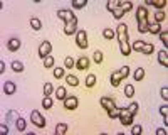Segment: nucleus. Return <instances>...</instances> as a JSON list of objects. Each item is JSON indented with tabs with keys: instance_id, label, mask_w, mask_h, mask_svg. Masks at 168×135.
Instances as JSON below:
<instances>
[{
	"instance_id": "obj_6",
	"label": "nucleus",
	"mask_w": 168,
	"mask_h": 135,
	"mask_svg": "<svg viewBox=\"0 0 168 135\" xmlns=\"http://www.w3.org/2000/svg\"><path fill=\"white\" fill-rule=\"evenodd\" d=\"M76 42L77 46H79L81 49H86L88 48V34H86V30H77L76 32Z\"/></svg>"
},
{
	"instance_id": "obj_43",
	"label": "nucleus",
	"mask_w": 168,
	"mask_h": 135,
	"mask_svg": "<svg viewBox=\"0 0 168 135\" xmlns=\"http://www.w3.org/2000/svg\"><path fill=\"white\" fill-rule=\"evenodd\" d=\"M118 115H119V108H113L108 112V117L109 118H118Z\"/></svg>"
},
{
	"instance_id": "obj_9",
	"label": "nucleus",
	"mask_w": 168,
	"mask_h": 135,
	"mask_svg": "<svg viewBox=\"0 0 168 135\" xmlns=\"http://www.w3.org/2000/svg\"><path fill=\"white\" fill-rule=\"evenodd\" d=\"M99 101H101V106L104 110H106V112H109V110H113V108H116V103H114V100L113 98H108V96H102L101 100H99Z\"/></svg>"
},
{
	"instance_id": "obj_26",
	"label": "nucleus",
	"mask_w": 168,
	"mask_h": 135,
	"mask_svg": "<svg viewBox=\"0 0 168 135\" xmlns=\"http://www.w3.org/2000/svg\"><path fill=\"white\" fill-rule=\"evenodd\" d=\"M102 36H104V39H113V37L116 36V32H114L113 29H109V27H106V29L102 30Z\"/></svg>"
},
{
	"instance_id": "obj_33",
	"label": "nucleus",
	"mask_w": 168,
	"mask_h": 135,
	"mask_svg": "<svg viewBox=\"0 0 168 135\" xmlns=\"http://www.w3.org/2000/svg\"><path fill=\"white\" fill-rule=\"evenodd\" d=\"M143 44H145L143 41H135V42H133L131 46H129V48L135 49V51H141V49H143Z\"/></svg>"
},
{
	"instance_id": "obj_21",
	"label": "nucleus",
	"mask_w": 168,
	"mask_h": 135,
	"mask_svg": "<svg viewBox=\"0 0 168 135\" xmlns=\"http://www.w3.org/2000/svg\"><path fill=\"white\" fill-rule=\"evenodd\" d=\"M66 83L69 84V86H77V84H79V80H77L76 76H72V74H69V76H66Z\"/></svg>"
},
{
	"instance_id": "obj_30",
	"label": "nucleus",
	"mask_w": 168,
	"mask_h": 135,
	"mask_svg": "<svg viewBox=\"0 0 168 135\" xmlns=\"http://www.w3.org/2000/svg\"><path fill=\"white\" fill-rule=\"evenodd\" d=\"M94 84H96V76H94V74H89V76L86 78V86H88V88H92Z\"/></svg>"
},
{
	"instance_id": "obj_46",
	"label": "nucleus",
	"mask_w": 168,
	"mask_h": 135,
	"mask_svg": "<svg viewBox=\"0 0 168 135\" xmlns=\"http://www.w3.org/2000/svg\"><path fill=\"white\" fill-rule=\"evenodd\" d=\"M160 95H161V98H163L165 101L168 100V88H166V86H163V88L160 90Z\"/></svg>"
},
{
	"instance_id": "obj_49",
	"label": "nucleus",
	"mask_w": 168,
	"mask_h": 135,
	"mask_svg": "<svg viewBox=\"0 0 168 135\" xmlns=\"http://www.w3.org/2000/svg\"><path fill=\"white\" fill-rule=\"evenodd\" d=\"M166 133V128H158L156 130V135H165Z\"/></svg>"
},
{
	"instance_id": "obj_45",
	"label": "nucleus",
	"mask_w": 168,
	"mask_h": 135,
	"mask_svg": "<svg viewBox=\"0 0 168 135\" xmlns=\"http://www.w3.org/2000/svg\"><path fill=\"white\" fill-rule=\"evenodd\" d=\"M141 132H143L141 125H133V128H131V133H133V135H139Z\"/></svg>"
},
{
	"instance_id": "obj_35",
	"label": "nucleus",
	"mask_w": 168,
	"mask_h": 135,
	"mask_svg": "<svg viewBox=\"0 0 168 135\" xmlns=\"http://www.w3.org/2000/svg\"><path fill=\"white\" fill-rule=\"evenodd\" d=\"M64 66H66V68H69V69H71V68H74V66H76V62H74V59L71 58V56H67V58L64 59Z\"/></svg>"
},
{
	"instance_id": "obj_3",
	"label": "nucleus",
	"mask_w": 168,
	"mask_h": 135,
	"mask_svg": "<svg viewBox=\"0 0 168 135\" xmlns=\"http://www.w3.org/2000/svg\"><path fill=\"white\" fill-rule=\"evenodd\" d=\"M128 74H129V66H123L121 69L111 73V84H113V86H118L123 80L128 78Z\"/></svg>"
},
{
	"instance_id": "obj_36",
	"label": "nucleus",
	"mask_w": 168,
	"mask_h": 135,
	"mask_svg": "<svg viewBox=\"0 0 168 135\" xmlns=\"http://www.w3.org/2000/svg\"><path fill=\"white\" fill-rule=\"evenodd\" d=\"M86 4H88L86 0H74V2H72V7H74V9H82V7H86Z\"/></svg>"
},
{
	"instance_id": "obj_8",
	"label": "nucleus",
	"mask_w": 168,
	"mask_h": 135,
	"mask_svg": "<svg viewBox=\"0 0 168 135\" xmlns=\"http://www.w3.org/2000/svg\"><path fill=\"white\" fill-rule=\"evenodd\" d=\"M64 32L67 34V36H71V34L77 32V19L72 17L69 22H66V27H64Z\"/></svg>"
},
{
	"instance_id": "obj_15",
	"label": "nucleus",
	"mask_w": 168,
	"mask_h": 135,
	"mask_svg": "<svg viewBox=\"0 0 168 135\" xmlns=\"http://www.w3.org/2000/svg\"><path fill=\"white\" fill-rule=\"evenodd\" d=\"M158 61H160V64H161V66H165V68L168 66V56H166V49H165V51H160V52H158Z\"/></svg>"
},
{
	"instance_id": "obj_11",
	"label": "nucleus",
	"mask_w": 168,
	"mask_h": 135,
	"mask_svg": "<svg viewBox=\"0 0 168 135\" xmlns=\"http://www.w3.org/2000/svg\"><path fill=\"white\" fill-rule=\"evenodd\" d=\"M57 17L62 19L64 22H69L72 17H76V15L72 14L71 10H67V9H61V10H57Z\"/></svg>"
},
{
	"instance_id": "obj_42",
	"label": "nucleus",
	"mask_w": 168,
	"mask_h": 135,
	"mask_svg": "<svg viewBox=\"0 0 168 135\" xmlns=\"http://www.w3.org/2000/svg\"><path fill=\"white\" fill-rule=\"evenodd\" d=\"M138 108H139V105H138V103H131V105L128 106V110H129V113H131V115L138 113Z\"/></svg>"
},
{
	"instance_id": "obj_44",
	"label": "nucleus",
	"mask_w": 168,
	"mask_h": 135,
	"mask_svg": "<svg viewBox=\"0 0 168 135\" xmlns=\"http://www.w3.org/2000/svg\"><path fill=\"white\" fill-rule=\"evenodd\" d=\"M118 5H119V2H111V0H109V2H106V9H108V10H111V12H113Z\"/></svg>"
},
{
	"instance_id": "obj_23",
	"label": "nucleus",
	"mask_w": 168,
	"mask_h": 135,
	"mask_svg": "<svg viewBox=\"0 0 168 135\" xmlns=\"http://www.w3.org/2000/svg\"><path fill=\"white\" fill-rule=\"evenodd\" d=\"M160 30H161V27H160V24H156V22H153V24L148 26V32H151V34H158Z\"/></svg>"
},
{
	"instance_id": "obj_18",
	"label": "nucleus",
	"mask_w": 168,
	"mask_h": 135,
	"mask_svg": "<svg viewBox=\"0 0 168 135\" xmlns=\"http://www.w3.org/2000/svg\"><path fill=\"white\" fill-rule=\"evenodd\" d=\"M118 7H119L121 10L126 14V12H129L133 9V4H131V2H119V5H118Z\"/></svg>"
},
{
	"instance_id": "obj_39",
	"label": "nucleus",
	"mask_w": 168,
	"mask_h": 135,
	"mask_svg": "<svg viewBox=\"0 0 168 135\" xmlns=\"http://www.w3.org/2000/svg\"><path fill=\"white\" fill-rule=\"evenodd\" d=\"M17 113H15L14 110H10V112H8L7 113V122H17Z\"/></svg>"
},
{
	"instance_id": "obj_25",
	"label": "nucleus",
	"mask_w": 168,
	"mask_h": 135,
	"mask_svg": "<svg viewBox=\"0 0 168 135\" xmlns=\"http://www.w3.org/2000/svg\"><path fill=\"white\" fill-rule=\"evenodd\" d=\"M133 76H135L136 81H141L143 78H145V69H143V68H136V71H135Z\"/></svg>"
},
{
	"instance_id": "obj_20",
	"label": "nucleus",
	"mask_w": 168,
	"mask_h": 135,
	"mask_svg": "<svg viewBox=\"0 0 168 135\" xmlns=\"http://www.w3.org/2000/svg\"><path fill=\"white\" fill-rule=\"evenodd\" d=\"M12 69H14L15 73H22V71H24V64L20 61H12Z\"/></svg>"
},
{
	"instance_id": "obj_28",
	"label": "nucleus",
	"mask_w": 168,
	"mask_h": 135,
	"mask_svg": "<svg viewBox=\"0 0 168 135\" xmlns=\"http://www.w3.org/2000/svg\"><path fill=\"white\" fill-rule=\"evenodd\" d=\"M52 91H54V86H52V83H45V84H44V96H51Z\"/></svg>"
},
{
	"instance_id": "obj_5",
	"label": "nucleus",
	"mask_w": 168,
	"mask_h": 135,
	"mask_svg": "<svg viewBox=\"0 0 168 135\" xmlns=\"http://www.w3.org/2000/svg\"><path fill=\"white\" fill-rule=\"evenodd\" d=\"M30 120L34 122V125L39 128H44L45 127V118L40 115V112H37V110H32L30 112Z\"/></svg>"
},
{
	"instance_id": "obj_24",
	"label": "nucleus",
	"mask_w": 168,
	"mask_h": 135,
	"mask_svg": "<svg viewBox=\"0 0 168 135\" xmlns=\"http://www.w3.org/2000/svg\"><path fill=\"white\" fill-rule=\"evenodd\" d=\"M155 51V46H153V44H143V49H141V52H143V54H151V52H153Z\"/></svg>"
},
{
	"instance_id": "obj_22",
	"label": "nucleus",
	"mask_w": 168,
	"mask_h": 135,
	"mask_svg": "<svg viewBox=\"0 0 168 135\" xmlns=\"http://www.w3.org/2000/svg\"><path fill=\"white\" fill-rule=\"evenodd\" d=\"M133 95H135V86H133V84H126V86H124V96L131 98Z\"/></svg>"
},
{
	"instance_id": "obj_34",
	"label": "nucleus",
	"mask_w": 168,
	"mask_h": 135,
	"mask_svg": "<svg viewBox=\"0 0 168 135\" xmlns=\"http://www.w3.org/2000/svg\"><path fill=\"white\" fill-rule=\"evenodd\" d=\"M92 59H94V62L101 64V62H102V52H101V51H94V54H92Z\"/></svg>"
},
{
	"instance_id": "obj_19",
	"label": "nucleus",
	"mask_w": 168,
	"mask_h": 135,
	"mask_svg": "<svg viewBox=\"0 0 168 135\" xmlns=\"http://www.w3.org/2000/svg\"><path fill=\"white\" fill-rule=\"evenodd\" d=\"M30 26H32L34 30H40V27H42V22H40L37 17H32V19H30Z\"/></svg>"
},
{
	"instance_id": "obj_38",
	"label": "nucleus",
	"mask_w": 168,
	"mask_h": 135,
	"mask_svg": "<svg viewBox=\"0 0 168 135\" xmlns=\"http://www.w3.org/2000/svg\"><path fill=\"white\" fill-rule=\"evenodd\" d=\"M151 5H153V7H156V9H163L165 5H166V0H156V2H151Z\"/></svg>"
},
{
	"instance_id": "obj_2",
	"label": "nucleus",
	"mask_w": 168,
	"mask_h": 135,
	"mask_svg": "<svg viewBox=\"0 0 168 135\" xmlns=\"http://www.w3.org/2000/svg\"><path fill=\"white\" fill-rule=\"evenodd\" d=\"M136 20H138V30L139 32H148L150 20H148V12H146L145 7H138V10H136Z\"/></svg>"
},
{
	"instance_id": "obj_47",
	"label": "nucleus",
	"mask_w": 168,
	"mask_h": 135,
	"mask_svg": "<svg viewBox=\"0 0 168 135\" xmlns=\"http://www.w3.org/2000/svg\"><path fill=\"white\" fill-rule=\"evenodd\" d=\"M0 132H2L4 135H7V133H8V127H7L5 123H2V125H0Z\"/></svg>"
},
{
	"instance_id": "obj_16",
	"label": "nucleus",
	"mask_w": 168,
	"mask_h": 135,
	"mask_svg": "<svg viewBox=\"0 0 168 135\" xmlns=\"http://www.w3.org/2000/svg\"><path fill=\"white\" fill-rule=\"evenodd\" d=\"M67 132V123H57L55 125V135H64Z\"/></svg>"
},
{
	"instance_id": "obj_40",
	"label": "nucleus",
	"mask_w": 168,
	"mask_h": 135,
	"mask_svg": "<svg viewBox=\"0 0 168 135\" xmlns=\"http://www.w3.org/2000/svg\"><path fill=\"white\" fill-rule=\"evenodd\" d=\"M52 74H54V78H62L64 76V68H55L52 71Z\"/></svg>"
},
{
	"instance_id": "obj_29",
	"label": "nucleus",
	"mask_w": 168,
	"mask_h": 135,
	"mask_svg": "<svg viewBox=\"0 0 168 135\" xmlns=\"http://www.w3.org/2000/svg\"><path fill=\"white\" fill-rule=\"evenodd\" d=\"M158 34H160V41L165 44V49H166V46H168V32L166 30H160Z\"/></svg>"
},
{
	"instance_id": "obj_4",
	"label": "nucleus",
	"mask_w": 168,
	"mask_h": 135,
	"mask_svg": "<svg viewBox=\"0 0 168 135\" xmlns=\"http://www.w3.org/2000/svg\"><path fill=\"white\" fill-rule=\"evenodd\" d=\"M133 117H135V115L129 113L128 108H119V115H118V118H119V122L123 125H131L133 123Z\"/></svg>"
},
{
	"instance_id": "obj_12",
	"label": "nucleus",
	"mask_w": 168,
	"mask_h": 135,
	"mask_svg": "<svg viewBox=\"0 0 168 135\" xmlns=\"http://www.w3.org/2000/svg\"><path fill=\"white\" fill-rule=\"evenodd\" d=\"M76 68H77V69H79V71L88 69V68H89V59L86 58V56H81V58L76 61Z\"/></svg>"
},
{
	"instance_id": "obj_14",
	"label": "nucleus",
	"mask_w": 168,
	"mask_h": 135,
	"mask_svg": "<svg viewBox=\"0 0 168 135\" xmlns=\"http://www.w3.org/2000/svg\"><path fill=\"white\" fill-rule=\"evenodd\" d=\"M4 91H5V95H14V93L17 91V86H15L14 81H7V83L4 84Z\"/></svg>"
},
{
	"instance_id": "obj_7",
	"label": "nucleus",
	"mask_w": 168,
	"mask_h": 135,
	"mask_svg": "<svg viewBox=\"0 0 168 135\" xmlns=\"http://www.w3.org/2000/svg\"><path fill=\"white\" fill-rule=\"evenodd\" d=\"M51 51H52V44L49 42V41H44V42L39 46V56H40L42 59H44L45 56L51 54Z\"/></svg>"
},
{
	"instance_id": "obj_1",
	"label": "nucleus",
	"mask_w": 168,
	"mask_h": 135,
	"mask_svg": "<svg viewBox=\"0 0 168 135\" xmlns=\"http://www.w3.org/2000/svg\"><path fill=\"white\" fill-rule=\"evenodd\" d=\"M116 37L119 41V49H121V54L124 56H129L131 52V48H129V41H128V26L126 24H119L116 29Z\"/></svg>"
},
{
	"instance_id": "obj_32",
	"label": "nucleus",
	"mask_w": 168,
	"mask_h": 135,
	"mask_svg": "<svg viewBox=\"0 0 168 135\" xmlns=\"http://www.w3.org/2000/svg\"><path fill=\"white\" fill-rule=\"evenodd\" d=\"M42 106H44V108H52V98L51 96H44V98H42Z\"/></svg>"
},
{
	"instance_id": "obj_10",
	"label": "nucleus",
	"mask_w": 168,
	"mask_h": 135,
	"mask_svg": "<svg viewBox=\"0 0 168 135\" xmlns=\"http://www.w3.org/2000/svg\"><path fill=\"white\" fill-rule=\"evenodd\" d=\"M64 108L76 110L77 108V98L76 96H66V98H64Z\"/></svg>"
},
{
	"instance_id": "obj_17",
	"label": "nucleus",
	"mask_w": 168,
	"mask_h": 135,
	"mask_svg": "<svg viewBox=\"0 0 168 135\" xmlns=\"http://www.w3.org/2000/svg\"><path fill=\"white\" fill-rule=\"evenodd\" d=\"M15 127H17V130H18V132H24V130H25V127H27V122L24 120V118L18 117V118H17V122H15Z\"/></svg>"
},
{
	"instance_id": "obj_48",
	"label": "nucleus",
	"mask_w": 168,
	"mask_h": 135,
	"mask_svg": "<svg viewBox=\"0 0 168 135\" xmlns=\"http://www.w3.org/2000/svg\"><path fill=\"white\" fill-rule=\"evenodd\" d=\"M160 113L163 115V117H166V105H163V106L160 108Z\"/></svg>"
},
{
	"instance_id": "obj_37",
	"label": "nucleus",
	"mask_w": 168,
	"mask_h": 135,
	"mask_svg": "<svg viewBox=\"0 0 168 135\" xmlns=\"http://www.w3.org/2000/svg\"><path fill=\"white\" fill-rule=\"evenodd\" d=\"M155 20H156V24L163 22V20H165V12H163V10H158L156 14H155Z\"/></svg>"
},
{
	"instance_id": "obj_41",
	"label": "nucleus",
	"mask_w": 168,
	"mask_h": 135,
	"mask_svg": "<svg viewBox=\"0 0 168 135\" xmlns=\"http://www.w3.org/2000/svg\"><path fill=\"white\" fill-rule=\"evenodd\" d=\"M111 14L114 15V19H121V17H123V15H124V12L121 10L119 7H116V9H114V10H113V12H111Z\"/></svg>"
},
{
	"instance_id": "obj_31",
	"label": "nucleus",
	"mask_w": 168,
	"mask_h": 135,
	"mask_svg": "<svg viewBox=\"0 0 168 135\" xmlns=\"http://www.w3.org/2000/svg\"><path fill=\"white\" fill-rule=\"evenodd\" d=\"M44 66H45V68H52V66H54V58H52L51 54L44 58Z\"/></svg>"
},
{
	"instance_id": "obj_13",
	"label": "nucleus",
	"mask_w": 168,
	"mask_h": 135,
	"mask_svg": "<svg viewBox=\"0 0 168 135\" xmlns=\"http://www.w3.org/2000/svg\"><path fill=\"white\" fill-rule=\"evenodd\" d=\"M7 48H8V51H17V49L20 48V41H18L17 37H10L8 42H7Z\"/></svg>"
},
{
	"instance_id": "obj_50",
	"label": "nucleus",
	"mask_w": 168,
	"mask_h": 135,
	"mask_svg": "<svg viewBox=\"0 0 168 135\" xmlns=\"http://www.w3.org/2000/svg\"><path fill=\"white\" fill-rule=\"evenodd\" d=\"M0 73H2V74L5 73V62H4V61L0 62Z\"/></svg>"
},
{
	"instance_id": "obj_27",
	"label": "nucleus",
	"mask_w": 168,
	"mask_h": 135,
	"mask_svg": "<svg viewBox=\"0 0 168 135\" xmlns=\"http://www.w3.org/2000/svg\"><path fill=\"white\" fill-rule=\"evenodd\" d=\"M55 96H57V100H64L66 98V88L59 86L57 90H55Z\"/></svg>"
}]
</instances>
